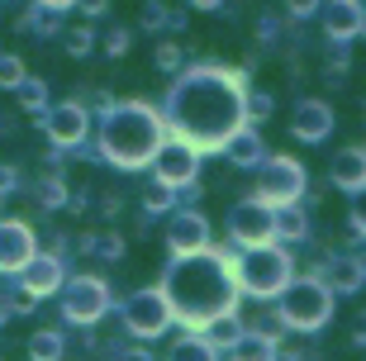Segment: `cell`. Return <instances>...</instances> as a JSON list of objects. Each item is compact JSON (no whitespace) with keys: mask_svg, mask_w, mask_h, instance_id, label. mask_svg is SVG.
I'll use <instances>...</instances> for the list:
<instances>
[{"mask_svg":"<svg viewBox=\"0 0 366 361\" xmlns=\"http://www.w3.org/2000/svg\"><path fill=\"white\" fill-rule=\"evenodd\" d=\"M91 48H95V34H91V29H71V34H67V53L71 57H86Z\"/></svg>","mask_w":366,"mask_h":361,"instance_id":"cell-27","label":"cell"},{"mask_svg":"<svg viewBox=\"0 0 366 361\" xmlns=\"http://www.w3.org/2000/svg\"><path fill=\"white\" fill-rule=\"evenodd\" d=\"M190 5H195V10H219L224 0H190Z\"/></svg>","mask_w":366,"mask_h":361,"instance_id":"cell-37","label":"cell"},{"mask_svg":"<svg viewBox=\"0 0 366 361\" xmlns=\"http://www.w3.org/2000/svg\"><path fill=\"white\" fill-rule=\"evenodd\" d=\"M109 295H105V281H95V276H76V281L62 285V314L71 323H95L105 314Z\"/></svg>","mask_w":366,"mask_h":361,"instance_id":"cell-9","label":"cell"},{"mask_svg":"<svg viewBox=\"0 0 366 361\" xmlns=\"http://www.w3.org/2000/svg\"><path fill=\"white\" fill-rule=\"evenodd\" d=\"M233 361H272L276 357V337H262V333H252V337H238V342H233Z\"/></svg>","mask_w":366,"mask_h":361,"instance_id":"cell-22","label":"cell"},{"mask_svg":"<svg viewBox=\"0 0 366 361\" xmlns=\"http://www.w3.org/2000/svg\"><path fill=\"white\" fill-rule=\"evenodd\" d=\"M14 91H19V100H24V109H34V114H43V109H48V91H43V81L24 76L19 86H14Z\"/></svg>","mask_w":366,"mask_h":361,"instance_id":"cell-25","label":"cell"},{"mask_svg":"<svg viewBox=\"0 0 366 361\" xmlns=\"http://www.w3.org/2000/svg\"><path fill=\"white\" fill-rule=\"evenodd\" d=\"M181 67V48L177 43H162V48H157V71H177Z\"/></svg>","mask_w":366,"mask_h":361,"instance_id":"cell-29","label":"cell"},{"mask_svg":"<svg viewBox=\"0 0 366 361\" xmlns=\"http://www.w3.org/2000/svg\"><path fill=\"white\" fill-rule=\"evenodd\" d=\"M105 53L109 57H124V53H129V29H114V34H109V39H105Z\"/></svg>","mask_w":366,"mask_h":361,"instance_id":"cell-31","label":"cell"},{"mask_svg":"<svg viewBox=\"0 0 366 361\" xmlns=\"http://www.w3.org/2000/svg\"><path fill=\"white\" fill-rule=\"evenodd\" d=\"M114 361H152V357H148V352H143V347H124V352H119V357H114Z\"/></svg>","mask_w":366,"mask_h":361,"instance_id":"cell-34","label":"cell"},{"mask_svg":"<svg viewBox=\"0 0 366 361\" xmlns=\"http://www.w3.org/2000/svg\"><path fill=\"white\" fill-rule=\"evenodd\" d=\"M124 323H129V333H138V337L167 333L172 309H167L162 290H138V295H129V305H124Z\"/></svg>","mask_w":366,"mask_h":361,"instance_id":"cell-8","label":"cell"},{"mask_svg":"<svg viewBox=\"0 0 366 361\" xmlns=\"http://www.w3.org/2000/svg\"><path fill=\"white\" fill-rule=\"evenodd\" d=\"M229 238L238 242V247H262V242H272V204L238 200L229 209Z\"/></svg>","mask_w":366,"mask_h":361,"instance_id":"cell-7","label":"cell"},{"mask_svg":"<svg viewBox=\"0 0 366 361\" xmlns=\"http://www.w3.org/2000/svg\"><path fill=\"white\" fill-rule=\"evenodd\" d=\"M43 119H48V138L62 147L81 143L86 138V109L81 105H57V109H43Z\"/></svg>","mask_w":366,"mask_h":361,"instance_id":"cell-15","label":"cell"},{"mask_svg":"<svg viewBox=\"0 0 366 361\" xmlns=\"http://www.w3.org/2000/svg\"><path fill=\"white\" fill-rule=\"evenodd\" d=\"M204 242H209V219H204V214H195V209L172 214V224H167V247H172L177 257L200 252Z\"/></svg>","mask_w":366,"mask_h":361,"instance_id":"cell-11","label":"cell"},{"mask_svg":"<svg viewBox=\"0 0 366 361\" xmlns=\"http://www.w3.org/2000/svg\"><path fill=\"white\" fill-rule=\"evenodd\" d=\"M91 247H95L100 257H109V262H119V257H124V242L114 238V233H105V238H100V242H91Z\"/></svg>","mask_w":366,"mask_h":361,"instance_id":"cell-30","label":"cell"},{"mask_svg":"<svg viewBox=\"0 0 366 361\" xmlns=\"http://www.w3.org/2000/svg\"><path fill=\"white\" fill-rule=\"evenodd\" d=\"M362 24H366L362 0H328V10H324V34L328 39L352 43L357 34H362Z\"/></svg>","mask_w":366,"mask_h":361,"instance_id":"cell-14","label":"cell"},{"mask_svg":"<svg viewBox=\"0 0 366 361\" xmlns=\"http://www.w3.org/2000/svg\"><path fill=\"white\" fill-rule=\"evenodd\" d=\"M29 352H34V361H62L67 342H62V333H53V328H43V333H34Z\"/></svg>","mask_w":366,"mask_h":361,"instance_id":"cell-23","label":"cell"},{"mask_svg":"<svg viewBox=\"0 0 366 361\" xmlns=\"http://www.w3.org/2000/svg\"><path fill=\"white\" fill-rule=\"evenodd\" d=\"M285 10L295 14V19H310V14L319 10V0H285Z\"/></svg>","mask_w":366,"mask_h":361,"instance_id":"cell-33","label":"cell"},{"mask_svg":"<svg viewBox=\"0 0 366 361\" xmlns=\"http://www.w3.org/2000/svg\"><path fill=\"white\" fill-rule=\"evenodd\" d=\"M105 5H109V0H86V14L95 19V14H105Z\"/></svg>","mask_w":366,"mask_h":361,"instance_id":"cell-36","label":"cell"},{"mask_svg":"<svg viewBox=\"0 0 366 361\" xmlns=\"http://www.w3.org/2000/svg\"><path fill=\"white\" fill-rule=\"evenodd\" d=\"M19 271H24L19 276V290L24 295H53L62 285V262L57 257H29Z\"/></svg>","mask_w":366,"mask_h":361,"instance_id":"cell-16","label":"cell"},{"mask_svg":"<svg viewBox=\"0 0 366 361\" xmlns=\"http://www.w3.org/2000/svg\"><path fill=\"white\" fill-rule=\"evenodd\" d=\"M43 10H71V5H76V0H39Z\"/></svg>","mask_w":366,"mask_h":361,"instance_id":"cell-35","label":"cell"},{"mask_svg":"<svg viewBox=\"0 0 366 361\" xmlns=\"http://www.w3.org/2000/svg\"><path fill=\"white\" fill-rule=\"evenodd\" d=\"M272 361H300V357H290V352H276V357Z\"/></svg>","mask_w":366,"mask_h":361,"instance_id":"cell-38","label":"cell"},{"mask_svg":"<svg viewBox=\"0 0 366 361\" xmlns=\"http://www.w3.org/2000/svg\"><path fill=\"white\" fill-rule=\"evenodd\" d=\"M272 238H290V242H305L310 238V214L295 204H276L272 209Z\"/></svg>","mask_w":366,"mask_h":361,"instance_id":"cell-19","label":"cell"},{"mask_svg":"<svg viewBox=\"0 0 366 361\" xmlns=\"http://www.w3.org/2000/svg\"><path fill=\"white\" fill-rule=\"evenodd\" d=\"M290 129H295L300 143H324L333 134V109H328V100H300L295 114H290Z\"/></svg>","mask_w":366,"mask_h":361,"instance_id":"cell-13","label":"cell"},{"mask_svg":"<svg viewBox=\"0 0 366 361\" xmlns=\"http://www.w3.org/2000/svg\"><path fill=\"white\" fill-rule=\"evenodd\" d=\"M328 176H333V186H338V190L357 195V190L366 186V152H362V147H342L338 157H333V167H328Z\"/></svg>","mask_w":366,"mask_h":361,"instance_id":"cell-17","label":"cell"},{"mask_svg":"<svg viewBox=\"0 0 366 361\" xmlns=\"http://www.w3.org/2000/svg\"><path fill=\"white\" fill-rule=\"evenodd\" d=\"M152 167H157V181H162L167 190H181L195 181V172H200V152L186 143V138H177V143H162L157 152H152Z\"/></svg>","mask_w":366,"mask_h":361,"instance_id":"cell-10","label":"cell"},{"mask_svg":"<svg viewBox=\"0 0 366 361\" xmlns=\"http://www.w3.org/2000/svg\"><path fill=\"white\" fill-rule=\"evenodd\" d=\"M19 81H24V62H19V57H0V86L14 91Z\"/></svg>","mask_w":366,"mask_h":361,"instance_id":"cell-26","label":"cell"},{"mask_svg":"<svg viewBox=\"0 0 366 361\" xmlns=\"http://www.w3.org/2000/svg\"><path fill=\"white\" fill-rule=\"evenodd\" d=\"M224 152H229V162L233 167H252V162H262L267 152H262V138H257V129H238V134L224 143Z\"/></svg>","mask_w":366,"mask_h":361,"instance_id":"cell-20","label":"cell"},{"mask_svg":"<svg viewBox=\"0 0 366 361\" xmlns=\"http://www.w3.org/2000/svg\"><path fill=\"white\" fill-rule=\"evenodd\" d=\"M167 361H214V347L204 337H181L177 347L167 352Z\"/></svg>","mask_w":366,"mask_h":361,"instance_id":"cell-24","label":"cell"},{"mask_svg":"<svg viewBox=\"0 0 366 361\" xmlns=\"http://www.w3.org/2000/svg\"><path fill=\"white\" fill-rule=\"evenodd\" d=\"M362 276H366V267H362V257H328V290H338V295H357L362 290Z\"/></svg>","mask_w":366,"mask_h":361,"instance_id":"cell-18","label":"cell"},{"mask_svg":"<svg viewBox=\"0 0 366 361\" xmlns=\"http://www.w3.org/2000/svg\"><path fill=\"white\" fill-rule=\"evenodd\" d=\"M162 300H167V309H172L181 323L204 328L214 314H229L233 300H238L233 267L224 262V257H209L204 247L200 252L177 257L172 271H167V281H162Z\"/></svg>","mask_w":366,"mask_h":361,"instance_id":"cell-2","label":"cell"},{"mask_svg":"<svg viewBox=\"0 0 366 361\" xmlns=\"http://www.w3.org/2000/svg\"><path fill=\"white\" fill-rule=\"evenodd\" d=\"M62 200H67V186H57V181H43V204H48V209H57Z\"/></svg>","mask_w":366,"mask_h":361,"instance_id":"cell-32","label":"cell"},{"mask_svg":"<svg viewBox=\"0 0 366 361\" xmlns=\"http://www.w3.org/2000/svg\"><path fill=\"white\" fill-rule=\"evenodd\" d=\"M290 276H295V267H290V252H281V247H272V242L247 247V257L238 262V290L257 295V300H272V295H281Z\"/></svg>","mask_w":366,"mask_h":361,"instance_id":"cell-5","label":"cell"},{"mask_svg":"<svg viewBox=\"0 0 366 361\" xmlns=\"http://www.w3.org/2000/svg\"><path fill=\"white\" fill-rule=\"evenodd\" d=\"M162 24H167V5H157V0H152V5H143V29H148V34H157Z\"/></svg>","mask_w":366,"mask_h":361,"instance_id":"cell-28","label":"cell"},{"mask_svg":"<svg viewBox=\"0 0 366 361\" xmlns=\"http://www.w3.org/2000/svg\"><path fill=\"white\" fill-rule=\"evenodd\" d=\"M34 257V228L24 219H0V271H19Z\"/></svg>","mask_w":366,"mask_h":361,"instance_id":"cell-12","label":"cell"},{"mask_svg":"<svg viewBox=\"0 0 366 361\" xmlns=\"http://www.w3.org/2000/svg\"><path fill=\"white\" fill-rule=\"evenodd\" d=\"M162 147V119L148 105H109L100 119V152L105 162L134 172L143 162H152V152Z\"/></svg>","mask_w":366,"mask_h":361,"instance_id":"cell-3","label":"cell"},{"mask_svg":"<svg viewBox=\"0 0 366 361\" xmlns=\"http://www.w3.org/2000/svg\"><path fill=\"white\" fill-rule=\"evenodd\" d=\"M281 323L285 328H300V333H314V328H324L328 319H333V290H328L324 281H314V276H305V281H285L281 290Z\"/></svg>","mask_w":366,"mask_h":361,"instance_id":"cell-4","label":"cell"},{"mask_svg":"<svg viewBox=\"0 0 366 361\" xmlns=\"http://www.w3.org/2000/svg\"><path fill=\"white\" fill-rule=\"evenodd\" d=\"M238 337H243V323L233 319V314H214V319L204 323V342H209L214 352H229Z\"/></svg>","mask_w":366,"mask_h":361,"instance_id":"cell-21","label":"cell"},{"mask_svg":"<svg viewBox=\"0 0 366 361\" xmlns=\"http://www.w3.org/2000/svg\"><path fill=\"white\" fill-rule=\"evenodd\" d=\"M305 195V167L295 157H262L257 162V200L262 204H295Z\"/></svg>","mask_w":366,"mask_h":361,"instance_id":"cell-6","label":"cell"},{"mask_svg":"<svg viewBox=\"0 0 366 361\" xmlns=\"http://www.w3.org/2000/svg\"><path fill=\"white\" fill-rule=\"evenodd\" d=\"M167 119L190 147H224L243 129V86L233 71L195 67L172 86L167 95Z\"/></svg>","mask_w":366,"mask_h":361,"instance_id":"cell-1","label":"cell"}]
</instances>
